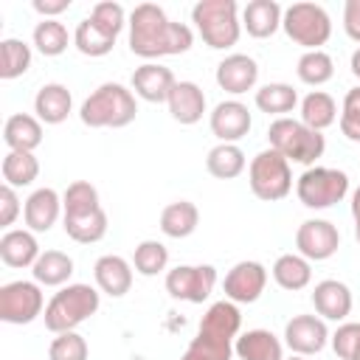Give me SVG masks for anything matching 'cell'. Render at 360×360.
Segmentation results:
<instances>
[{
    "label": "cell",
    "instance_id": "1",
    "mask_svg": "<svg viewBox=\"0 0 360 360\" xmlns=\"http://www.w3.org/2000/svg\"><path fill=\"white\" fill-rule=\"evenodd\" d=\"M194 45V31L186 22H172L155 3H141L129 14V51L141 59L186 53Z\"/></svg>",
    "mask_w": 360,
    "mask_h": 360
},
{
    "label": "cell",
    "instance_id": "2",
    "mask_svg": "<svg viewBox=\"0 0 360 360\" xmlns=\"http://www.w3.org/2000/svg\"><path fill=\"white\" fill-rule=\"evenodd\" d=\"M138 115L135 93L118 82L98 84L79 107V118L90 129H121Z\"/></svg>",
    "mask_w": 360,
    "mask_h": 360
},
{
    "label": "cell",
    "instance_id": "3",
    "mask_svg": "<svg viewBox=\"0 0 360 360\" xmlns=\"http://www.w3.org/2000/svg\"><path fill=\"white\" fill-rule=\"evenodd\" d=\"M101 304V292L90 284H68L59 292H53V298L45 307V329H51L53 335L59 332H76L79 323H84L87 318H93L98 312Z\"/></svg>",
    "mask_w": 360,
    "mask_h": 360
},
{
    "label": "cell",
    "instance_id": "4",
    "mask_svg": "<svg viewBox=\"0 0 360 360\" xmlns=\"http://www.w3.org/2000/svg\"><path fill=\"white\" fill-rule=\"evenodd\" d=\"M191 22L197 25L202 42L214 51L233 48L242 34L236 0H200L191 8Z\"/></svg>",
    "mask_w": 360,
    "mask_h": 360
},
{
    "label": "cell",
    "instance_id": "5",
    "mask_svg": "<svg viewBox=\"0 0 360 360\" xmlns=\"http://www.w3.org/2000/svg\"><path fill=\"white\" fill-rule=\"evenodd\" d=\"M267 141L270 149H276L278 155H284L290 163H301V166H315V160L326 152V138L323 132L309 129L307 124H301V118H276L267 127Z\"/></svg>",
    "mask_w": 360,
    "mask_h": 360
},
{
    "label": "cell",
    "instance_id": "6",
    "mask_svg": "<svg viewBox=\"0 0 360 360\" xmlns=\"http://www.w3.org/2000/svg\"><path fill=\"white\" fill-rule=\"evenodd\" d=\"M281 28L295 45L321 51V45H326L332 37V17L318 3H292L284 8Z\"/></svg>",
    "mask_w": 360,
    "mask_h": 360
},
{
    "label": "cell",
    "instance_id": "7",
    "mask_svg": "<svg viewBox=\"0 0 360 360\" xmlns=\"http://www.w3.org/2000/svg\"><path fill=\"white\" fill-rule=\"evenodd\" d=\"M295 194H298L301 205H307L312 211L332 208L335 202H340L349 194V174L343 169L309 166L295 180Z\"/></svg>",
    "mask_w": 360,
    "mask_h": 360
},
{
    "label": "cell",
    "instance_id": "8",
    "mask_svg": "<svg viewBox=\"0 0 360 360\" xmlns=\"http://www.w3.org/2000/svg\"><path fill=\"white\" fill-rule=\"evenodd\" d=\"M248 183L250 191L264 200V202H276L284 200L292 191V172H290V160L284 155H278L276 149H264L259 152L250 166H248Z\"/></svg>",
    "mask_w": 360,
    "mask_h": 360
},
{
    "label": "cell",
    "instance_id": "9",
    "mask_svg": "<svg viewBox=\"0 0 360 360\" xmlns=\"http://www.w3.org/2000/svg\"><path fill=\"white\" fill-rule=\"evenodd\" d=\"M45 295L37 281H8L0 287V321L6 323H31L45 309Z\"/></svg>",
    "mask_w": 360,
    "mask_h": 360
},
{
    "label": "cell",
    "instance_id": "10",
    "mask_svg": "<svg viewBox=\"0 0 360 360\" xmlns=\"http://www.w3.org/2000/svg\"><path fill=\"white\" fill-rule=\"evenodd\" d=\"M217 284L214 264H177L166 273V292L177 301L202 304Z\"/></svg>",
    "mask_w": 360,
    "mask_h": 360
},
{
    "label": "cell",
    "instance_id": "11",
    "mask_svg": "<svg viewBox=\"0 0 360 360\" xmlns=\"http://www.w3.org/2000/svg\"><path fill=\"white\" fill-rule=\"evenodd\" d=\"M295 248L309 262H326L340 248V231L329 219H307L295 231Z\"/></svg>",
    "mask_w": 360,
    "mask_h": 360
},
{
    "label": "cell",
    "instance_id": "12",
    "mask_svg": "<svg viewBox=\"0 0 360 360\" xmlns=\"http://www.w3.org/2000/svg\"><path fill=\"white\" fill-rule=\"evenodd\" d=\"M264 284H267V267L262 262L245 259L225 273L222 290H225V298L233 304H253L264 292Z\"/></svg>",
    "mask_w": 360,
    "mask_h": 360
},
{
    "label": "cell",
    "instance_id": "13",
    "mask_svg": "<svg viewBox=\"0 0 360 360\" xmlns=\"http://www.w3.org/2000/svg\"><path fill=\"white\" fill-rule=\"evenodd\" d=\"M329 329H326V321L321 315H292L284 326V343L292 354H301V357H309V354H318L326 349L329 343Z\"/></svg>",
    "mask_w": 360,
    "mask_h": 360
},
{
    "label": "cell",
    "instance_id": "14",
    "mask_svg": "<svg viewBox=\"0 0 360 360\" xmlns=\"http://www.w3.org/2000/svg\"><path fill=\"white\" fill-rule=\"evenodd\" d=\"M208 124H211V132L219 138V143H236L250 132L253 118H250L248 104H242L236 98H228V101H219L211 110Z\"/></svg>",
    "mask_w": 360,
    "mask_h": 360
},
{
    "label": "cell",
    "instance_id": "15",
    "mask_svg": "<svg viewBox=\"0 0 360 360\" xmlns=\"http://www.w3.org/2000/svg\"><path fill=\"white\" fill-rule=\"evenodd\" d=\"M214 76H217V84L225 93L242 96V93H248V90L256 87V82H259V65L248 53H231V56H225L217 65V73Z\"/></svg>",
    "mask_w": 360,
    "mask_h": 360
},
{
    "label": "cell",
    "instance_id": "16",
    "mask_svg": "<svg viewBox=\"0 0 360 360\" xmlns=\"http://www.w3.org/2000/svg\"><path fill=\"white\" fill-rule=\"evenodd\" d=\"M129 84L138 98H143L149 104H163V101H169V93L177 84V79L169 68H163L158 62H143L141 68H135Z\"/></svg>",
    "mask_w": 360,
    "mask_h": 360
},
{
    "label": "cell",
    "instance_id": "17",
    "mask_svg": "<svg viewBox=\"0 0 360 360\" xmlns=\"http://www.w3.org/2000/svg\"><path fill=\"white\" fill-rule=\"evenodd\" d=\"M62 217V197L42 186V188H34L22 205V219H25V228L34 231V233H45L56 225V219Z\"/></svg>",
    "mask_w": 360,
    "mask_h": 360
},
{
    "label": "cell",
    "instance_id": "18",
    "mask_svg": "<svg viewBox=\"0 0 360 360\" xmlns=\"http://www.w3.org/2000/svg\"><path fill=\"white\" fill-rule=\"evenodd\" d=\"M352 304V290L338 278H323L312 290V307L323 321H346Z\"/></svg>",
    "mask_w": 360,
    "mask_h": 360
},
{
    "label": "cell",
    "instance_id": "19",
    "mask_svg": "<svg viewBox=\"0 0 360 360\" xmlns=\"http://www.w3.org/2000/svg\"><path fill=\"white\" fill-rule=\"evenodd\" d=\"M93 278H96V287L101 292H107L110 298H121L129 292L132 287V264L124 259V256H115V253H107L101 259H96L93 264Z\"/></svg>",
    "mask_w": 360,
    "mask_h": 360
},
{
    "label": "cell",
    "instance_id": "20",
    "mask_svg": "<svg viewBox=\"0 0 360 360\" xmlns=\"http://www.w3.org/2000/svg\"><path fill=\"white\" fill-rule=\"evenodd\" d=\"M166 104H169V112H172V118L177 124L191 127L205 115V104L208 101H205V93H202V87L197 82H177L172 87Z\"/></svg>",
    "mask_w": 360,
    "mask_h": 360
},
{
    "label": "cell",
    "instance_id": "21",
    "mask_svg": "<svg viewBox=\"0 0 360 360\" xmlns=\"http://www.w3.org/2000/svg\"><path fill=\"white\" fill-rule=\"evenodd\" d=\"M239 329H242V312L233 301H217L205 309V315L200 318V335H211V338H219V340H236L239 338Z\"/></svg>",
    "mask_w": 360,
    "mask_h": 360
},
{
    "label": "cell",
    "instance_id": "22",
    "mask_svg": "<svg viewBox=\"0 0 360 360\" xmlns=\"http://www.w3.org/2000/svg\"><path fill=\"white\" fill-rule=\"evenodd\" d=\"M70 110H73V96H70V90H68L65 84H59V82L42 84V87L37 90V96H34V112H37V118H39L42 124L56 127V124H62V121L70 115Z\"/></svg>",
    "mask_w": 360,
    "mask_h": 360
},
{
    "label": "cell",
    "instance_id": "23",
    "mask_svg": "<svg viewBox=\"0 0 360 360\" xmlns=\"http://www.w3.org/2000/svg\"><path fill=\"white\" fill-rule=\"evenodd\" d=\"M39 253V242L28 228H11L0 236V259L8 267H34Z\"/></svg>",
    "mask_w": 360,
    "mask_h": 360
},
{
    "label": "cell",
    "instance_id": "24",
    "mask_svg": "<svg viewBox=\"0 0 360 360\" xmlns=\"http://www.w3.org/2000/svg\"><path fill=\"white\" fill-rule=\"evenodd\" d=\"M281 17L284 8L276 0H250L242 8V28L256 39H267L281 28Z\"/></svg>",
    "mask_w": 360,
    "mask_h": 360
},
{
    "label": "cell",
    "instance_id": "25",
    "mask_svg": "<svg viewBox=\"0 0 360 360\" xmlns=\"http://www.w3.org/2000/svg\"><path fill=\"white\" fill-rule=\"evenodd\" d=\"M3 141L8 152H34L42 143V121L28 112H14L3 124Z\"/></svg>",
    "mask_w": 360,
    "mask_h": 360
},
{
    "label": "cell",
    "instance_id": "26",
    "mask_svg": "<svg viewBox=\"0 0 360 360\" xmlns=\"http://www.w3.org/2000/svg\"><path fill=\"white\" fill-rule=\"evenodd\" d=\"M239 360H284V346L270 329H248L233 340Z\"/></svg>",
    "mask_w": 360,
    "mask_h": 360
},
{
    "label": "cell",
    "instance_id": "27",
    "mask_svg": "<svg viewBox=\"0 0 360 360\" xmlns=\"http://www.w3.org/2000/svg\"><path fill=\"white\" fill-rule=\"evenodd\" d=\"M200 225V211L191 200H174L160 211V231L169 239H186L197 231Z\"/></svg>",
    "mask_w": 360,
    "mask_h": 360
},
{
    "label": "cell",
    "instance_id": "28",
    "mask_svg": "<svg viewBox=\"0 0 360 360\" xmlns=\"http://www.w3.org/2000/svg\"><path fill=\"white\" fill-rule=\"evenodd\" d=\"M31 276L39 287H62L73 276V259L62 250H45L31 267Z\"/></svg>",
    "mask_w": 360,
    "mask_h": 360
},
{
    "label": "cell",
    "instance_id": "29",
    "mask_svg": "<svg viewBox=\"0 0 360 360\" xmlns=\"http://www.w3.org/2000/svg\"><path fill=\"white\" fill-rule=\"evenodd\" d=\"M273 281L281 287V290H304L309 281H312V267H309V259H304L301 253H281L276 262H273Z\"/></svg>",
    "mask_w": 360,
    "mask_h": 360
},
{
    "label": "cell",
    "instance_id": "30",
    "mask_svg": "<svg viewBox=\"0 0 360 360\" xmlns=\"http://www.w3.org/2000/svg\"><path fill=\"white\" fill-rule=\"evenodd\" d=\"M338 121V104L329 93L323 90H312L301 98V124H307L315 132H323L326 127H332Z\"/></svg>",
    "mask_w": 360,
    "mask_h": 360
},
{
    "label": "cell",
    "instance_id": "31",
    "mask_svg": "<svg viewBox=\"0 0 360 360\" xmlns=\"http://www.w3.org/2000/svg\"><path fill=\"white\" fill-rule=\"evenodd\" d=\"M245 166H248L245 152L236 143H217L205 155V169L217 180H233V177H239L245 172Z\"/></svg>",
    "mask_w": 360,
    "mask_h": 360
},
{
    "label": "cell",
    "instance_id": "32",
    "mask_svg": "<svg viewBox=\"0 0 360 360\" xmlns=\"http://www.w3.org/2000/svg\"><path fill=\"white\" fill-rule=\"evenodd\" d=\"M253 101H256V107H259L262 112L276 115V118H284L287 112L295 110V104H298V93L292 90V84L270 82V84H264V87L256 90Z\"/></svg>",
    "mask_w": 360,
    "mask_h": 360
},
{
    "label": "cell",
    "instance_id": "33",
    "mask_svg": "<svg viewBox=\"0 0 360 360\" xmlns=\"http://www.w3.org/2000/svg\"><path fill=\"white\" fill-rule=\"evenodd\" d=\"M62 228L73 242L93 245V242H101L107 233V214H104V208H98V211L82 214V217H62Z\"/></svg>",
    "mask_w": 360,
    "mask_h": 360
},
{
    "label": "cell",
    "instance_id": "34",
    "mask_svg": "<svg viewBox=\"0 0 360 360\" xmlns=\"http://www.w3.org/2000/svg\"><path fill=\"white\" fill-rule=\"evenodd\" d=\"M3 183L11 188H25L37 180L39 174V160L34 158V152H8L3 158Z\"/></svg>",
    "mask_w": 360,
    "mask_h": 360
},
{
    "label": "cell",
    "instance_id": "35",
    "mask_svg": "<svg viewBox=\"0 0 360 360\" xmlns=\"http://www.w3.org/2000/svg\"><path fill=\"white\" fill-rule=\"evenodd\" d=\"M295 73L304 84L309 87H321L326 84L332 76H335V62L326 51H304L298 56V65H295Z\"/></svg>",
    "mask_w": 360,
    "mask_h": 360
},
{
    "label": "cell",
    "instance_id": "36",
    "mask_svg": "<svg viewBox=\"0 0 360 360\" xmlns=\"http://www.w3.org/2000/svg\"><path fill=\"white\" fill-rule=\"evenodd\" d=\"M73 45L79 48V53H84V56H107L110 51H112V45H115V37H110V34H104L90 17H84L79 25H76V31H73Z\"/></svg>",
    "mask_w": 360,
    "mask_h": 360
},
{
    "label": "cell",
    "instance_id": "37",
    "mask_svg": "<svg viewBox=\"0 0 360 360\" xmlns=\"http://www.w3.org/2000/svg\"><path fill=\"white\" fill-rule=\"evenodd\" d=\"M98 208H101L98 191L87 180H73L62 194V217H82V214H93Z\"/></svg>",
    "mask_w": 360,
    "mask_h": 360
},
{
    "label": "cell",
    "instance_id": "38",
    "mask_svg": "<svg viewBox=\"0 0 360 360\" xmlns=\"http://www.w3.org/2000/svg\"><path fill=\"white\" fill-rule=\"evenodd\" d=\"M31 68V45H25L22 39H3L0 42V79L11 82L20 79L25 70Z\"/></svg>",
    "mask_w": 360,
    "mask_h": 360
},
{
    "label": "cell",
    "instance_id": "39",
    "mask_svg": "<svg viewBox=\"0 0 360 360\" xmlns=\"http://www.w3.org/2000/svg\"><path fill=\"white\" fill-rule=\"evenodd\" d=\"M169 264V248L158 239H143L135 245V253H132V267L135 273L141 276H158L163 273Z\"/></svg>",
    "mask_w": 360,
    "mask_h": 360
},
{
    "label": "cell",
    "instance_id": "40",
    "mask_svg": "<svg viewBox=\"0 0 360 360\" xmlns=\"http://www.w3.org/2000/svg\"><path fill=\"white\" fill-rule=\"evenodd\" d=\"M68 28L59 22V20H42L37 22L34 28V48L42 53V56H59L68 51Z\"/></svg>",
    "mask_w": 360,
    "mask_h": 360
},
{
    "label": "cell",
    "instance_id": "41",
    "mask_svg": "<svg viewBox=\"0 0 360 360\" xmlns=\"http://www.w3.org/2000/svg\"><path fill=\"white\" fill-rule=\"evenodd\" d=\"M233 354V343L231 340H219L211 335H200L188 343V349L183 352L180 360H231Z\"/></svg>",
    "mask_w": 360,
    "mask_h": 360
},
{
    "label": "cell",
    "instance_id": "42",
    "mask_svg": "<svg viewBox=\"0 0 360 360\" xmlns=\"http://www.w3.org/2000/svg\"><path fill=\"white\" fill-rule=\"evenodd\" d=\"M90 20H93L104 34H110V37H115V39H118V34L124 31V25H129L124 6H121V3H112V0L96 3L93 11H90Z\"/></svg>",
    "mask_w": 360,
    "mask_h": 360
},
{
    "label": "cell",
    "instance_id": "43",
    "mask_svg": "<svg viewBox=\"0 0 360 360\" xmlns=\"http://www.w3.org/2000/svg\"><path fill=\"white\" fill-rule=\"evenodd\" d=\"M48 360H87V340L79 332H59L48 346Z\"/></svg>",
    "mask_w": 360,
    "mask_h": 360
},
{
    "label": "cell",
    "instance_id": "44",
    "mask_svg": "<svg viewBox=\"0 0 360 360\" xmlns=\"http://www.w3.org/2000/svg\"><path fill=\"white\" fill-rule=\"evenodd\" d=\"M340 132L352 141V143H360V84L346 90L343 96V104H340Z\"/></svg>",
    "mask_w": 360,
    "mask_h": 360
},
{
    "label": "cell",
    "instance_id": "45",
    "mask_svg": "<svg viewBox=\"0 0 360 360\" xmlns=\"http://www.w3.org/2000/svg\"><path fill=\"white\" fill-rule=\"evenodd\" d=\"M329 343L340 360H354V354L360 349V323H352V321L340 323L335 329V335L329 338Z\"/></svg>",
    "mask_w": 360,
    "mask_h": 360
},
{
    "label": "cell",
    "instance_id": "46",
    "mask_svg": "<svg viewBox=\"0 0 360 360\" xmlns=\"http://www.w3.org/2000/svg\"><path fill=\"white\" fill-rule=\"evenodd\" d=\"M20 211H22V205H20L17 188H11V186L3 183V186H0V225L11 231V225H14V219L20 217Z\"/></svg>",
    "mask_w": 360,
    "mask_h": 360
},
{
    "label": "cell",
    "instance_id": "47",
    "mask_svg": "<svg viewBox=\"0 0 360 360\" xmlns=\"http://www.w3.org/2000/svg\"><path fill=\"white\" fill-rule=\"evenodd\" d=\"M343 31L349 39L360 42V0H346L343 6Z\"/></svg>",
    "mask_w": 360,
    "mask_h": 360
},
{
    "label": "cell",
    "instance_id": "48",
    "mask_svg": "<svg viewBox=\"0 0 360 360\" xmlns=\"http://www.w3.org/2000/svg\"><path fill=\"white\" fill-rule=\"evenodd\" d=\"M68 8H70V0H34V11L42 14L45 20H56V14Z\"/></svg>",
    "mask_w": 360,
    "mask_h": 360
},
{
    "label": "cell",
    "instance_id": "49",
    "mask_svg": "<svg viewBox=\"0 0 360 360\" xmlns=\"http://www.w3.org/2000/svg\"><path fill=\"white\" fill-rule=\"evenodd\" d=\"M349 68H352V73H354V79L360 82V48L352 53V59H349Z\"/></svg>",
    "mask_w": 360,
    "mask_h": 360
},
{
    "label": "cell",
    "instance_id": "50",
    "mask_svg": "<svg viewBox=\"0 0 360 360\" xmlns=\"http://www.w3.org/2000/svg\"><path fill=\"white\" fill-rule=\"evenodd\" d=\"M352 217H354V219L360 217V186L352 191Z\"/></svg>",
    "mask_w": 360,
    "mask_h": 360
},
{
    "label": "cell",
    "instance_id": "51",
    "mask_svg": "<svg viewBox=\"0 0 360 360\" xmlns=\"http://www.w3.org/2000/svg\"><path fill=\"white\" fill-rule=\"evenodd\" d=\"M354 239H357V242H360V217H357V219H354Z\"/></svg>",
    "mask_w": 360,
    "mask_h": 360
},
{
    "label": "cell",
    "instance_id": "52",
    "mask_svg": "<svg viewBox=\"0 0 360 360\" xmlns=\"http://www.w3.org/2000/svg\"><path fill=\"white\" fill-rule=\"evenodd\" d=\"M284 360H307V357H301V354H292V357H284Z\"/></svg>",
    "mask_w": 360,
    "mask_h": 360
},
{
    "label": "cell",
    "instance_id": "53",
    "mask_svg": "<svg viewBox=\"0 0 360 360\" xmlns=\"http://www.w3.org/2000/svg\"><path fill=\"white\" fill-rule=\"evenodd\" d=\"M354 360H360V349H357V354H354Z\"/></svg>",
    "mask_w": 360,
    "mask_h": 360
}]
</instances>
